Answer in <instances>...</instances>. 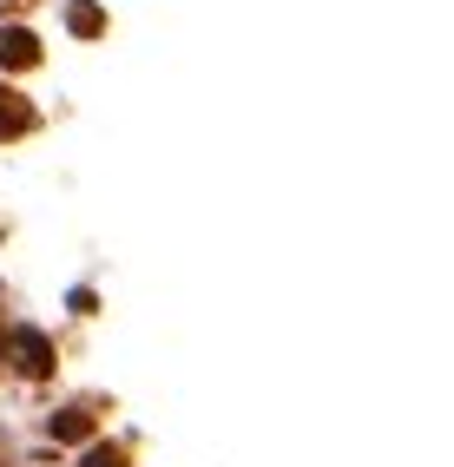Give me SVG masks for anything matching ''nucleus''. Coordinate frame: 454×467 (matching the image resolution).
<instances>
[{
	"mask_svg": "<svg viewBox=\"0 0 454 467\" xmlns=\"http://www.w3.org/2000/svg\"><path fill=\"white\" fill-rule=\"evenodd\" d=\"M14 356H20V368H26V376H46V368H53L46 336H34V329H14Z\"/></svg>",
	"mask_w": 454,
	"mask_h": 467,
	"instance_id": "f257e3e1",
	"label": "nucleus"
},
{
	"mask_svg": "<svg viewBox=\"0 0 454 467\" xmlns=\"http://www.w3.org/2000/svg\"><path fill=\"white\" fill-rule=\"evenodd\" d=\"M0 59H7V67H34V34H0Z\"/></svg>",
	"mask_w": 454,
	"mask_h": 467,
	"instance_id": "f03ea898",
	"label": "nucleus"
}]
</instances>
